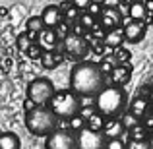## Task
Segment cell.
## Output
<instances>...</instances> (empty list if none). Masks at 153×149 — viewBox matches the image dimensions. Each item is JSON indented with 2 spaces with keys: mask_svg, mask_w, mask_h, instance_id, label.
Listing matches in <instances>:
<instances>
[{
  "mask_svg": "<svg viewBox=\"0 0 153 149\" xmlns=\"http://www.w3.org/2000/svg\"><path fill=\"white\" fill-rule=\"evenodd\" d=\"M99 23L103 25L105 31H111V29H118L120 23H122V14L116 6H105L101 16H99Z\"/></svg>",
  "mask_w": 153,
  "mask_h": 149,
  "instance_id": "obj_9",
  "label": "cell"
},
{
  "mask_svg": "<svg viewBox=\"0 0 153 149\" xmlns=\"http://www.w3.org/2000/svg\"><path fill=\"white\" fill-rule=\"evenodd\" d=\"M78 21H79V25H82L85 31H91L95 25H97L95 18H93L91 14H87V12H85V14H79V19H78Z\"/></svg>",
  "mask_w": 153,
  "mask_h": 149,
  "instance_id": "obj_24",
  "label": "cell"
},
{
  "mask_svg": "<svg viewBox=\"0 0 153 149\" xmlns=\"http://www.w3.org/2000/svg\"><path fill=\"white\" fill-rule=\"evenodd\" d=\"M72 33H76V35H83V33H85V29L79 25V21H76L74 25H72Z\"/></svg>",
  "mask_w": 153,
  "mask_h": 149,
  "instance_id": "obj_35",
  "label": "cell"
},
{
  "mask_svg": "<svg viewBox=\"0 0 153 149\" xmlns=\"http://www.w3.org/2000/svg\"><path fill=\"white\" fill-rule=\"evenodd\" d=\"M114 58H116L118 64H128L130 58H132V52L128 49H124V47H120V49H116V52H114Z\"/></svg>",
  "mask_w": 153,
  "mask_h": 149,
  "instance_id": "obj_27",
  "label": "cell"
},
{
  "mask_svg": "<svg viewBox=\"0 0 153 149\" xmlns=\"http://www.w3.org/2000/svg\"><path fill=\"white\" fill-rule=\"evenodd\" d=\"M70 128H72L74 132H78V134H79V132H82L83 128H87L85 118H83V116H79V114H78V116H74V118L70 120Z\"/></svg>",
  "mask_w": 153,
  "mask_h": 149,
  "instance_id": "obj_28",
  "label": "cell"
},
{
  "mask_svg": "<svg viewBox=\"0 0 153 149\" xmlns=\"http://www.w3.org/2000/svg\"><path fill=\"white\" fill-rule=\"evenodd\" d=\"M105 149H126V143L122 139H107Z\"/></svg>",
  "mask_w": 153,
  "mask_h": 149,
  "instance_id": "obj_31",
  "label": "cell"
},
{
  "mask_svg": "<svg viewBox=\"0 0 153 149\" xmlns=\"http://www.w3.org/2000/svg\"><path fill=\"white\" fill-rule=\"evenodd\" d=\"M118 66V62H116V58L114 56H105V58L99 62V68H101V72L105 76H111L112 74V70Z\"/></svg>",
  "mask_w": 153,
  "mask_h": 149,
  "instance_id": "obj_22",
  "label": "cell"
},
{
  "mask_svg": "<svg viewBox=\"0 0 153 149\" xmlns=\"http://www.w3.org/2000/svg\"><path fill=\"white\" fill-rule=\"evenodd\" d=\"M60 60H62V56H60V54H54V52H43V56H41L43 68H49V70H52V68L58 66Z\"/></svg>",
  "mask_w": 153,
  "mask_h": 149,
  "instance_id": "obj_21",
  "label": "cell"
},
{
  "mask_svg": "<svg viewBox=\"0 0 153 149\" xmlns=\"http://www.w3.org/2000/svg\"><path fill=\"white\" fill-rule=\"evenodd\" d=\"M49 108L54 112L58 118H74L82 112V101L79 95H76L72 89H62L56 91L52 101L49 103Z\"/></svg>",
  "mask_w": 153,
  "mask_h": 149,
  "instance_id": "obj_4",
  "label": "cell"
},
{
  "mask_svg": "<svg viewBox=\"0 0 153 149\" xmlns=\"http://www.w3.org/2000/svg\"><path fill=\"white\" fill-rule=\"evenodd\" d=\"M45 149H78V136L68 130H54L47 138Z\"/></svg>",
  "mask_w": 153,
  "mask_h": 149,
  "instance_id": "obj_6",
  "label": "cell"
},
{
  "mask_svg": "<svg viewBox=\"0 0 153 149\" xmlns=\"http://www.w3.org/2000/svg\"><path fill=\"white\" fill-rule=\"evenodd\" d=\"M39 47H41L45 52H54L56 43H58V33L56 29H45L39 33Z\"/></svg>",
  "mask_w": 153,
  "mask_h": 149,
  "instance_id": "obj_14",
  "label": "cell"
},
{
  "mask_svg": "<svg viewBox=\"0 0 153 149\" xmlns=\"http://www.w3.org/2000/svg\"><path fill=\"white\" fill-rule=\"evenodd\" d=\"M134 2H142V4H143V2H146V0H134Z\"/></svg>",
  "mask_w": 153,
  "mask_h": 149,
  "instance_id": "obj_42",
  "label": "cell"
},
{
  "mask_svg": "<svg viewBox=\"0 0 153 149\" xmlns=\"http://www.w3.org/2000/svg\"><path fill=\"white\" fill-rule=\"evenodd\" d=\"M41 18H43V23H45V29H54V27L62 25L64 12H62V8L56 6V4H49V6L43 8Z\"/></svg>",
  "mask_w": 153,
  "mask_h": 149,
  "instance_id": "obj_10",
  "label": "cell"
},
{
  "mask_svg": "<svg viewBox=\"0 0 153 149\" xmlns=\"http://www.w3.org/2000/svg\"><path fill=\"white\" fill-rule=\"evenodd\" d=\"M147 108H149V101L146 97H136L130 103V112L138 118H146L147 116Z\"/></svg>",
  "mask_w": 153,
  "mask_h": 149,
  "instance_id": "obj_16",
  "label": "cell"
},
{
  "mask_svg": "<svg viewBox=\"0 0 153 149\" xmlns=\"http://www.w3.org/2000/svg\"><path fill=\"white\" fill-rule=\"evenodd\" d=\"M120 4H124V6H128V8H130L132 4H134V0H120Z\"/></svg>",
  "mask_w": 153,
  "mask_h": 149,
  "instance_id": "obj_39",
  "label": "cell"
},
{
  "mask_svg": "<svg viewBox=\"0 0 153 149\" xmlns=\"http://www.w3.org/2000/svg\"><path fill=\"white\" fill-rule=\"evenodd\" d=\"M124 41H126V39H124V29H122V27L107 31V33H105V37H103V45L108 47V49H114V50L120 49Z\"/></svg>",
  "mask_w": 153,
  "mask_h": 149,
  "instance_id": "obj_15",
  "label": "cell"
},
{
  "mask_svg": "<svg viewBox=\"0 0 153 149\" xmlns=\"http://www.w3.org/2000/svg\"><path fill=\"white\" fill-rule=\"evenodd\" d=\"M87 122V128L89 130H93V132H103V128H105V116L103 114H99V112H93V114L89 116V118L85 120Z\"/></svg>",
  "mask_w": 153,
  "mask_h": 149,
  "instance_id": "obj_20",
  "label": "cell"
},
{
  "mask_svg": "<svg viewBox=\"0 0 153 149\" xmlns=\"http://www.w3.org/2000/svg\"><path fill=\"white\" fill-rule=\"evenodd\" d=\"M56 124H58V116L49 107H35L33 110L25 112V128L33 136L49 138L56 130Z\"/></svg>",
  "mask_w": 153,
  "mask_h": 149,
  "instance_id": "obj_3",
  "label": "cell"
},
{
  "mask_svg": "<svg viewBox=\"0 0 153 149\" xmlns=\"http://www.w3.org/2000/svg\"><path fill=\"white\" fill-rule=\"evenodd\" d=\"M126 128H124L122 120H116V118H111L105 122V128H103V134L107 139H120L124 134H126Z\"/></svg>",
  "mask_w": 153,
  "mask_h": 149,
  "instance_id": "obj_12",
  "label": "cell"
},
{
  "mask_svg": "<svg viewBox=\"0 0 153 149\" xmlns=\"http://www.w3.org/2000/svg\"><path fill=\"white\" fill-rule=\"evenodd\" d=\"M105 145H107V138L103 132L83 128L78 134V149H105Z\"/></svg>",
  "mask_w": 153,
  "mask_h": 149,
  "instance_id": "obj_8",
  "label": "cell"
},
{
  "mask_svg": "<svg viewBox=\"0 0 153 149\" xmlns=\"http://www.w3.org/2000/svg\"><path fill=\"white\" fill-rule=\"evenodd\" d=\"M54 93V83L49 78H35L33 82L27 83V99L33 101L37 107H49Z\"/></svg>",
  "mask_w": 153,
  "mask_h": 149,
  "instance_id": "obj_5",
  "label": "cell"
},
{
  "mask_svg": "<svg viewBox=\"0 0 153 149\" xmlns=\"http://www.w3.org/2000/svg\"><path fill=\"white\" fill-rule=\"evenodd\" d=\"M0 136H2V132H0Z\"/></svg>",
  "mask_w": 153,
  "mask_h": 149,
  "instance_id": "obj_43",
  "label": "cell"
},
{
  "mask_svg": "<svg viewBox=\"0 0 153 149\" xmlns=\"http://www.w3.org/2000/svg\"><path fill=\"white\" fill-rule=\"evenodd\" d=\"M143 126H146V130H151L153 128V114H147L143 118Z\"/></svg>",
  "mask_w": 153,
  "mask_h": 149,
  "instance_id": "obj_36",
  "label": "cell"
},
{
  "mask_svg": "<svg viewBox=\"0 0 153 149\" xmlns=\"http://www.w3.org/2000/svg\"><path fill=\"white\" fill-rule=\"evenodd\" d=\"M128 16H130L132 21H143V19L147 18V10L142 2H134L128 8Z\"/></svg>",
  "mask_w": 153,
  "mask_h": 149,
  "instance_id": "obj_19",
  "label": "cell"
},
{
  "mask_svg": "<svg viewBox=\"0 0 153 149\" xmlns=\"http://www.w3.org/2000/svg\"><path fill=\"white\" fill-rule=\"evenodd\" d=\"M95 4H99V6H105V2H107V0H93Z\"/></svg>",
  "mask_w": 153,
  "mask_h": 149,
  "instance_id": "obj_40",
  "label": "cell"
},
{
  "mask_svg": "<svg viewBox=\"0 0 153 149\" xmlns=\"http://www.w3.org/2000/svg\"><path fill=\"white\" fill-rule=\"evenodd\" d=\"M22 147V139L14 132H4L0 136V149H19Z\"/></svg>",
  "mask_w": 153,
  "mask_h": 149,
  "instance_id": "obj_17",
  "label": "cell"
},
{
  "mask_svg": "<svg viewBox=\"0 0 153 149\" xmlns=\"http://www.w3.org/2000/svg\"><path fill=\"white\" fill-rule=\"evenodd\" d=\"M143 6H146V10H147V16H151L153 14V0H146Z\"/></svg>",
  "mask_w": 153,
  "mask_h": 149,
  "instance_id": "obj_38",
  "label": "cell"
},
{
  "mask_svg": "<svg viewBox=\"0 0 153 149\" xmlns=\"http://www.w3.org/2000/svg\"><path fill=\"white\" fill-rule=\"evenodd\" d=\"M126 149H153L151 145H149V142L147 139H130L128 142V145H126Z\"/></svg>",
  "mask_w": 153,
  "mask_h": 149,
  "instance_id": "obj_30",
  "label": "cell"
},
{
  "mask_svg": "<svg viewBox=\"0 0 153 149\" xmlns=\"http://www.w3.org/2000/svg\"><path fill=\"white\" fill-rule=\"evenodd\" d=\"M43 52H45V50H43V49H41V47H39V45H33V47H31L29 50H27V54H29L31 58H39V60H41Z\"/></svg>",
  "mask_w": 153,
  "mask_h": 149,
  "instance_id": "obj_34",
  "label": "cell"
},
{
  "mask_svg": "<svg viewBox=\"0 0 153 149\" xmlns=\"http://www.w3.org/2000/svg\"><path fill=\"white\" fill-rule=\"evenodd\" d=\"M103 8H105V6H99V4L91 2V6L87 8V14H91L93 18H99V16H101V12H103Z\"/></svg>",
  "mask_w": 153,
  "mask_h": 149,
  "instance_id": "obj_33",
  "label": "cell"
},
{
  "mask_svg": "<svg viewBox=\"0 0 153 149\" xmlns=\"http://www.w3.org/2000/svg\"><path fill=\"white\" fill-rule=\"evenodd\" d=\"M128 105V95L124 91V87L118 85H105L99 95L95 97V108L99 114L107 116V118H116L124 112Z\"/></svg>",
  "mask_w": 153,
  "mask_h": 149,
  "instance_id": "obj_2",
  "label": "cell"
},
{
  "mask_svg": "<svg viewBox=\"0 0 153 149\" xmlns=\"http://www.w3.org/2000/svg\"><path fill=\"white\" fill-rule=\"evenodd\" d=\"M70 87L79 97H97L99 91L105 87V74L99 64L91 60H82L74 64L70 72Z\"/></svg>",
  "mask_w": 153,
  "mask_h": 149,
  "instance_id": "obj_1",
  "label": "cell"
},
{
  "mask_svg": "<svg viewBox=\"0 0 153 149\" xmlns=\"http://www.w3.org/2000/svg\"><path fill=\"white\" fill-rule=\"evenodd\" d=\"M33 41H35V39L25 31V33L18 35V49H19V50H23V52H27V50L31 49V47H33Z\"/></svg>",
  "mask_w": 153,
  "mask_h": 149,
  "instance_id": "obj_23",
  "label": "cell"
},
{
  "mask_svg": "<svg viewBox=\"0 0 153 149\" xmlns=\"http://www.w3.org/2000/svg\"><path fill=\"white\" fill-rule=\"evenodd\" d=\"M64 19H66L68 23H76L79 19V10L76 6H72V4L66 6V8H64Z\"/></svg>",
  "mask_w": 153,
  "mask_h": 149,
  "instance_id": "obj_25",
  "label": "cell"
},
{
  "mask_svg": "<svg viewBox=\"0 0 153 149\" xmlns=\"http://www.w3.org/2000/svg\"><path fill=\"white\" fill-rule=\"evenodd\" d=\"M122 124H124V128H126V130L130 132L132 128L140 126V118H138V116H134L132 112H126V114L122 116Z\"/></svg>",
  "mask_w": 153,
  "mask_h": 149,
  "instance_id": "obj_26",
  "label": "cell"
},
{
  "mask_svg": "<svg viewBox=\"0 0 153 149\" xmlns=\"http://www.w3.org/2000/svg\"><path fill=\"white\" fill-rule=\"evenodd\" d=\"M25 27H27V33H29L33 39H37L39 33L45 31V23H43L41 16H31V18L25 21Z\"/></svg>",
  "mask_w": 153,
  "mask_h": 149,
  "instance_id": "obj_18",
  "label": "cell"
},
{
  "mask_svg": "<svg viewBox=\"0 0 153 149\" xmlns=\"http://www.w3.org/2000/svg\"><path fill=\"white\" fill-rule=\"evenodd\" d=\"M37 107V105L33 103V101H29V99H25V103H23V108H25V112H29V110H33V108Z\"/></svg>",
  "mask_w": 153,
  "mask_h": 149,
  "instance_id": "obj_37",
  "label": "cell"
},
{
  "mask_svg": "<svg viewBox=\"0 0 153 149\" xmlns=\"http://www.w3.org/2000/svg\"><path fill=\"white\" fill-rule=\"evenodd\" d=\"M146 134H147L146 126H143V124H140V126L132 128V130H130V134H128V136H130L132 139H138V142H140V139H146Z\"/></svg>",
  "mask_w": 153,
  "mask_h": 149,
  "instance_id": "obj_29",
  "label": "cell"
},
{
  "mask_svg": "<svg viewBox=\"0 0 153 149\" xmlns=\"http://www.w3.org/2000/svg\"><path fill=\"white\" fill-rule=\"evenodd\" d=\"M149 99H151V103H153V87H151V93H149Z\"/></svg>",
  "mask_w": 153,
  "mask_h": 149,
  "instance_id": "obj_41",
  "label": "cell"
},
{
  "mask_svg": "<svg viewBox=\"0 0 153 149\" xmlns=\"http://www.w3.org/2000/svg\"><path fill=\"white\" fill-rule=\"evenodd\" d=\"M62 47H64V52L72 58H83L89 52V45L83 39V35H76V33L66 35L62 41Z\"/></svg>",
  "mask_w": 153,
  "mask_h": 149,
  "instance_id": "obj_7",
  "label": "cell"
},
{
  "mask_svg": "<svg viewBox=\"0 0 153 149\" xmlns=\"http://www.w3.org/2000/svg\"><path fill=\"white\" fill-rule=\"evenodd\" d=\"M146 37V23L143 21H130L124 27V39L128 43H140Z\"/></svg>",
  "mask_w": 153,
  "mask_h": 149,
  "instance_id": "obj_11",
  "label": "cell"
},
{
  "mask_svg": "<svg viewBox=\"0 0 153 149\" xmlns=\"http://www.w3.org/2000/svg\"><path fill=\"white\" fill-rule=\"evenodd\" d=\"M91 2H93V0H72V6H76L79 12H82V10L87 12V8L91 6Z\"/></svg>",
  "mask_w": 153,
  "mask_h": 149,
  "instance_id": "obj_32",
  "label": "cell"
},
{
  "mask_svg": "<svg viewBox=\"0 0 153 149\" xmlns=\"http://www.w3.org/2000/svg\"><path fill=\"white\" fill-rule=\"evenodd\" d=\"M130 78H132V66L130 64H118L111 74L112 85H118V87L126 85V83L130 82Z\"/></svg>",
  "mask_w": 153,
  "mask_h": 149,
  "instance_id": "obj_13",
  "label": "cell"
}]
</instances>
